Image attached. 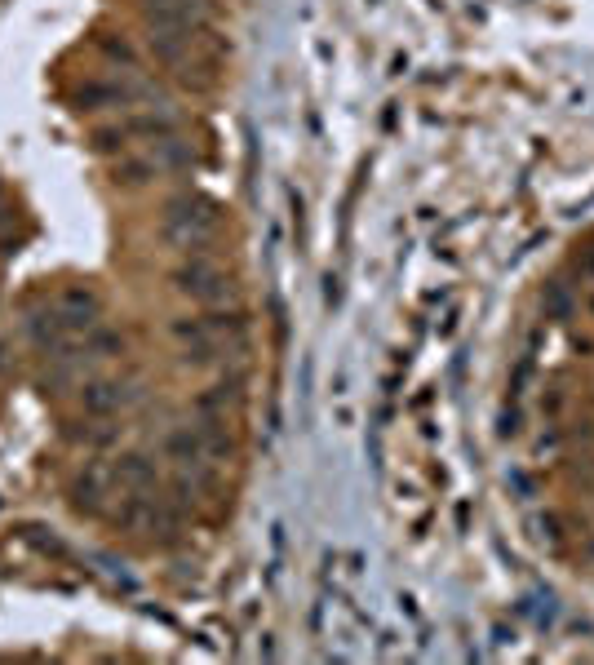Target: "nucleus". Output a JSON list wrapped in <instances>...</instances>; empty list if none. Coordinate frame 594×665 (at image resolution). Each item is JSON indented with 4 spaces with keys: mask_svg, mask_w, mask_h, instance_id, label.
<instances>
[{
    "mask_svg": "<svg viewBox=\"0 0 594 665\" xmlns=\"http://www.w3.org/2000/svg\"><path fill=\"white\" fill-rule=\"evenodd\" d=\"M218 222H222L218 200L200 196V191H178L173 200H165V213H160V240L169 249L196 258V253H209V240L218 235Z\"/></svg>",
    "mask_w": 594,
    "mask_h": 665,
    "instance_id": "obj_1",
    "label": "nucleus"
},
{
    "mask_svg": "<svg viewBox=\"0 0 594 665\" xmlns=\"http://www.w3.org/2000/svg\"><path fill=\"white\" fill-rule=\"evenodd\" d=\"M169 284H173V293H182V298H191V302H200V306H218V302H231L235 298L231 275L222 271V266L213 262L209 253L182 258L169 271Z\"/></svg>",
    "mask_w": 594,
    "mask_h": 665,
    "instance_id": "obj_2",
    "label": "nucleus"
},
{
    "mask_svg": "<svg viewBox=\"0 0 594 665\" xmlns=\"http://www.w3.org/2000/svg\"><path fill=\"white\" fill-rule=\"evenodd\" d=\"M147 98H156V94L142 85H129V80H85L71 94L76 111H129V107H142Z\"/></svg>",
    "mask_w": 594,
    "mask_h": 665,
    "instance_id": "obj_3",
    "label": "nucleus"
},
{
    "mask_svg": "<svg viewBox=\"0 0 594 665\" xmlns=\"http://www.w3.org/2000/svg\"><path fill=\"white\" fill-rule=\"evenodd\" d=\"M160 453L165 462H173V470L182 475H200V479H213V462L204 453V439H200V426L196 422H182V426H169L165 439H160Z\"/></svg>",
    "mask_w": 594,
    "mask_h": 665,
    "instance_id": "obj_4",
    "label": "nucleus"
},
{
    "mask_svg": "<svg viewBox=\"0 0 594 665\" xmlns=\"http://www.w3.org/2000/svg\"><path fill=\"white\" fill-rule=\"evenodd\" d=\"M54 306H58L63 324L76 337H85L89 329H98V324H102V298L89 289V284H67V289L54 298Z\"/></svg>",
    "mask_w": 594,
    "mask_h": 665,
    "instance_id": "obj_5",
    "label": "nucleus"
},
{
    "mask_svg": "<svg viewBox=\"0 0 594 665\" xmlns=\"http://www.w3.org/2000/svg\"><path fill=\"white\" fill-rule=\"evenodd\" d=\"M111 475H116V484L125 493H142V497L165 493V475H160L156 457H147V453H120L111 462Z\"/></svg>",
    "mask_w": 594,
    "mask_h": 665,
    "instance_id": "obj_6",
    "label": "nucleus"
},
{
    "mask_svg": "<svg viewBox=\"0 0 594 665\" xmlns=\"http://www.w3.org/2000/svg\"><path fill=\"white\" fill-rule=\"evenodd\" d=\"M80 404H85V417H116L120 408L133 404V391L120 377H89L80 386Z\"/></svg>",
    "mask_w": 594,
    "mask_h": 665,
    "instance_id": "obj_7",
    "label": "nucleus"
},
{
    "mask_svg": "<svg viewBox=\"0 0 594 665\" xmlns=\"http://www.w3.org/2000/svg\"><path fill=\"white\" fill-rule=\"evenodd\" d=\"M111 479L116 475L102 462H89L76 475V484H71V506H76L80 515H102V510H107V497H111Z\"/></svg>",
    "mask_w": 594,
    "mask_h": 665,
    "instance_id": "obj_8",
    "label": "nucleus"
},
{
    "mask_svg": "<svg viewBox=\"0 0 594 665\" xmlns=\"http://www.w3.org/2000/svg\"><path fill=\"white\" fill-rule=\"evenodd\" d=\"M156 178H165V169L156 165L151 147L147 151H125V156H116V165H111V182L125 187V191H142V187H151Z\"/></svg>",
    "mask_w": 594,
    "mask_h": 665,
    "instance_id": "obj_9",
    "label": "nucleus"
},
{
    "mask_svg": "<svg viewBox=\"0 0 594 665\" xmlns=\"http://www.w3.org/2000/svg\"><path fill=\"white\" fill-rule=\"evenodd\" d=\"M125 129H129V138L133 142H160V138H173L178 133V120L169 116V111H133V116H125Z\"/></svg>",
    "mask_w": 594,
    "mask_h": 665,
    "instance_id": "obj_10",
    "label": "nucleus"
},
{
    "mask_svg": "<svg viewBox=\"0 0 594 665\" xmlns=\"http://www.w3.org/2000/svg\"><path fill=\"white\" fill-rule=\"evenodd\" d=\"M151 156H156V165L165 169V173H182V169H191L196 165V151L187 147V142L173 133V138H160V142H151Z\"/></svg>",
    "mask_w": 594,
    "mask_h": 665,
    "instance_id": "obj_11",
    "label": "nucleus"
},
{
    "mask_svg": "<svg viewBox=\"0 0 594 665\" xmlns=\"http://www.w3.org/2000/svg\"><path fill=\"white\" fill-rule=\"evenodd\" d=\"M129 129H125V120H111V125H98V129H89V147L98 151V156H125L129 151Z\"/></svg>",
    "mask_w": 594,
    "mask_h": 665,
    "instance_id": "obj_12",
    "label": "nucleus"
},
{
    "mask_svg": "<svg viewBox=\"0 0 594 665\" xmlns=\"http://www.w3.org/2000/svg\"><path fill=\"white\" fill-rule=\"evenodd\" d=\"M80 351L89 355V360H111V355H120L125 351V333H116V329H89L85 337H80Z\"/></svg>",
    "mask_w": 594,
    "mask_h": 665,
    "instance_id": "obj_13",
    "label": "nucleus"
},
{
    "mask_svg": "<svg viewBox=\"0 0 594 665\" xmlns=\"http://www.w3.org/2000/svg\"><path fill=\"white\" fill-rule=\"evenodd\" d=\"M94 49L107 58V63H116V67H125V71L138 67V49H133L125 36H116V32H98L94 36Z\"/></svg>",
    "mask_w": 594,
    "mask_h": 665,
    "instance_id": "obj_14",
    "label": "nucleus"
},
{
    "mask_svg": "<svg viewBox=\"0 0 594 665\" xmlns=\"http://www.w3.org/2000/svg\"><path fill=\"white\" fill-rule=\"evenodd\" d=\"M169 337L178 346H191V342H213L209 329H204V315H173L169 320Z\"/></svg>",
    "mask_w": 594,
    "mask_h": 665,
    "instance_id": "obj_15",
    "label": "nucleus"
},
{
    "mask_svg": "<svg viewBox=\"0 0 594 665\" xmlns=\"http://www.w3.org/2000/svg\"><path fill=\"white\" fill-rule=\"evenodd\" d=\"M541 306H546V315H555V320H563V315H572V293L563 289L559 280H550L546 289H541Z\"/></svg>",
    "mask_w": 594,
    "mask_h": 665,
    "instance_id": "obj_16",
    "label": "nucleus"
},
{
    "mask_svg": "<svg viewBox=\"0 0 594 665\" xmlns=\"http://www.w3.org/2000/svg\"><path fill=\"white\" fill-rule=\"evenodd\" d=\"M563 408H568V391H563L559 382H550L546 391H541V417H546V422H559Z\"/></svg>",
    "mask_w": 594,
    "mask_h": 665,
    "instance_id": "obj_17",
    "label": "nucleus"
},
{
    "mask_svg": "<svg viewBox=\"0 0 594 665\" xmlns=\"http://www.w3.org/2000/svg\"><path fill=\"white\" fill-rule=\"evenodd\" d=\"M532 528H537V537L546 541V546H563V519L555 515V510L537 515V519H532Z\"/></svg>",
    "mask_w": 594,
    "mask_h": 665,
    "instance_id": "obj_18",
    "label": "nucleus"
},
{
    "mask_svg": "<svg viewBox=\"0 0 594 665\" xmlns=\"http://www.w3.org/2000/svg\"><path fill=\"white\" fill-rule=\"evenodd\" d=\"M572 266H577L581 280H594V240H590V244H581L577 258H572Z\"/></svg>",
    "mask_w": 594,
    "mask_h": 665,
    "instance_id": "obj_19",
    "label": "nucleus"
},
{
    "mask_svg": "<svg viewBox=\"0 0 594 665\" xmlns=\"http://www.w3.org/2000/svg\"><path fill=\"white\" fill-rule=\"evenodd\" d=\"M497 435H501V439L519 435V408H515V404H510V413H501V426H497Z\"/></svg>",
    "mask_w": 594,
    "mask_h": 665,
    "instance_id": "obj_20",
    "label": "nucleus"
},
{
    "mask_svg": "<svg viewBox=\"0 0 594 665\" xmlns=\"http://www.w3.org/2000/svg\"><path fill=\"white\" fill-rule=\"evenodd\" d=\"M568 439H572V444H594V422H577L568 431Z\"/></svg>",
    "mask_w": 594,
    "mask_h": 665,
    "instance_id": "obj_21",
    "label": "nucleus"
},
{
    "mask_svg": "<svg viewBox=\"0 0 594 665\" xmlns=\"http://www.w3.org/2000/svg\"><path fill=\"white\" fill-rule=\"evenodd\" d=\"M572 351H586V355H590V351H594V337H581V333H577V337H572Z\"/></svg>",
    "mask_w": 594,
    "mask_h": 665,
    "instance_id": "obj_22",
    "label": "nucleus"
},
{
    "mask_svg": "<svg viewBox=\"0 0 594 665\" xmlns=\"http://www.w3.org/2000/svg\"><path fill=\"white\" fill-rule=\"evenodd\" d=\"M5 373H9V346L0 342V377H5Z\"/></svg>",
    "mask_w": 594,
    "mask_h": 665,
    "instance_id": "obj_23",
    "label": "nucleus"
},
{
    "mask_svg": "<svg viewBox=\"0 0 594 665\" xmlns=\"http://www.w3.org/2000/svg\"><path fill=\"white\" fill-rule=\"evenodd\" d=\"M586 555L594 559V532H590V537H586Z\"/></svg>",
    "mask_w": 594,
    "mask_h": 665,
    "instance_id": "obj_24",
    "label": "nucleus"
},
{
    "mask_svg": "<svg viewBox=\"0 0 594 665\" xmlns=\"http://www.w3.org/2000/svg\"><path fill=\"white\" fill-rule=\"evenodd\" d=\"M586 306H590V315H594V298H590V302H586Z\"/></svg>",
    "mask_w": 594,
    "mask_h": 665,
    "instance_id": "obj_25",
    "label": "nucleus"
},
{
    "mask_svg": "<svg viewBox=\"0 0 594 665\" xmlns=\"http://www.w3.org/2000/svg\"><path fill=\"white\" fill-rule=\"evenodd\" d=\"M590 506H594V497H590Z\"/></svg>",
    "mask_w": 594,
    "mask_h": 665,
    "instance_id": "obj_26",
    "label": "nucleus"
}]
</instances>
